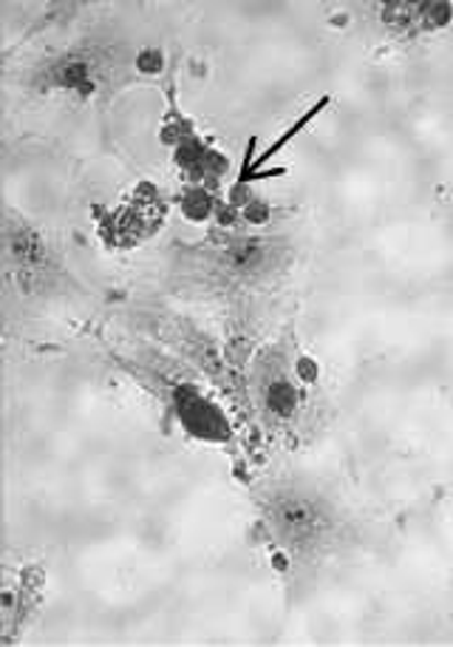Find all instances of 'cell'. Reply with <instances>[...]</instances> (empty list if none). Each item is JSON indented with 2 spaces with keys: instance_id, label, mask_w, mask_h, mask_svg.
I'll return each mask as SVG.
<instances>
[{
  "instance_id": "cell-1",
  "label": "cell",
  "mask_w": 453,
  "mask_h": 647,
  "mask_svg": "<svg viewBox=\"0 0 453 647\" xmlns=\"http://www.w3.org/2000/svg\"><path fill=\"white\" fill-rule=\"evenodd\" d=\"M326 106H328V97H321V103H315V106L309 108V112L303 114L301 119H298L295 126H292V128H287V131H283L281 137H278L276 142H272V146L267 148V151L261 153V157H252V151H256V137H252L250 142H247V153H244L241 171H238V179H236L238 185H247V182H252V173H258V168H261V166H267V162H270V159L276 157V153L281 151V148H287V146H290L292 139H295L298 134H301L303 128H306L309 123H312V119H315L317 114H321L323 108H326Z\"/></svg>"
}]
</instances>
